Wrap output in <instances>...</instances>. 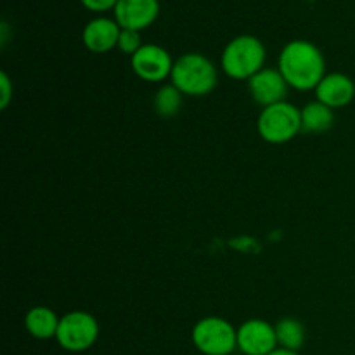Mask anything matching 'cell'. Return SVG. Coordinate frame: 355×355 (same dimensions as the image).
I'll use <instances>...</instances> for the list:
<instances>
[{
  "mask_svg": "<svg viewBox=\"0 0 355 355\" xmlns=\"http://www.w3.org/2000/svg\"><path fill=\"white\" fill-rule=\"evenodd\" d=\"M279 71L286 83L297 90H311L324 78V58L314 44L293 40L279 55Z\"/></svg>",
  "mask_w": 355,
  "mask_h": 355,
  "instance_id": "1",
  "label": "cell"
},
{
  "mask_svg": "<svg viewBox=\"0 0 355 355\" xmlns=\"http://www.w3.org/2000/svg\"><path fill=\"white\" fill-rule=\"evenodd\" d=\"M172 85L186 96H207L217 85V69L201 54H184L173 62Z\"/></svg>",
  "mask_w": 355,
  "mask_h": 355,
  "instance_id": "2",
  "label": "cell"
},
{
  "mask_svg": "<svg viewBox=\"0 0 355 355\" xmlns=\"http://www.w3.org/2000/svg\"><path fill=\"white\" fill-rule=\"evenodd\" d=\"M266 47L259 38L241 35L227 44L222 54V68L225 75L236 80H250L263 69Z\"/></svg>",
  "mask_w": 355,
  "mask_h": 355,
  "instance_id": "3",
  "label": "cell"
},
{
  "mask_svg": "<svg viewBox=\"0 0 355 355\" xmlns=\"http://www.w3.org/2000/svg\"><path fill=\"white\" fill-rule=\"evenodd\" d=\"M257 128L263 141L283 144L302 132V111L286 101L267 106L260 113Z\"/></svg>",
  "mask_w": 355,
  "mask_h": 355,
  "instance_id": "4",
  "label": "cell"
},
{
  "mask_svg": "<svg viewBox=\"0 0 355 355\" xmlns=\"http://www.w3.org/2000/svg\"><path fill=\"white\" fill-rule=\"evenodd\" d=\"M193 342L205 355H229L238 347V331L222 318H205L194 326Z\"/></svg>",
  "mask_w": 355,
  "mask_h": 355,
  "instance_id": "5",
  "label": "cell"
},
{
  "mask_svg": "<svg viewBox=\"0 0 355 355\" xmlns=\"http://www.w3.org/2000/svg\"><path fill=\"white\" fill-rule=\"evenodd\" d=\"M99 336L97 321L87 312H69L59 321L58 340L59 345L69 352H83L96 343Z\"/></svg>",
  "mask_w": 355,
  "mask_h": 355,
  "instance_id": "6",
  "label": "cell"
},
{
  "mask_svg": "<svg viewBox=\"0 0 355 355\" xmlns=\"http://www.w3.org/2000/svg\"><path fill=\"white\" fill-rule=\"evenodd\" d=\"M173 62L168 52L159 45H142L132 55V69L139 78L146 82H162L172 75Z\"/></svg>",
  "mask_w": 355,
  "mask_h": 355,
  "instance_id": "7",
  "label": "cell"
},
{
  "mask_svg": "<svg viewBox=\"0 0 355 355\" xmlns=\"http://www.w3.org/2000/svg\"><path fill=\"white\" fill-rule=\"evenodd\" d=\"M238 349L245 355H269L277 349L276 328L262 319H252L238 329Z\"/></svg>",
  "mask_w": 355,
  "mask_h": 355,
  "instance_id": "8",
  "label": "cell"
},
{
  "mask_svg": "<svg viewBox=\"0 0 355 355\" xmlns=\"http://www.w3.org/2000/svg\"><path fill=\"white\" fill-rule=\"evenodd\" d=\"M158 12V0H118L114 7L116 23L123 30H144L155 23Z\"/></svg>",
  "mask_w": 355,
  "mask_h": 355,
  "instance_id": "9",
  "label": "cell"
},
{
  "mask_svg": "<svg viewBox=\"0 0 355 355\" xmlns=\"http://www.w3.org/2000/svg\"><path fill=\"white\" fill-rule=\"evenodd\" d=\"M250 92L253 99L263 107L272 106V104L283 103L288 94V83L279 69L263 68L257 75H253L248 82Z\"/></svg>",
  "mask_w": 355,
  "mask_h": 355,
  "instance_id": "10",
  "label": "cell"
},
{
  "mask_svg": "<svg viewBox=\"0 0 355 355\" xmlns=\"http://www.w3.org/2000/svg\"><path fill=\"white\" fill-rule=\"evenodd\" d=\"M315 96L319 103L326 104L328 107H343L352 103L355 96V85L352 78H349L343 73H331L326 75L315 87Z\"/></svg>",
  "mask_w": 355,
  "mask_h": 355,
  "instance_id": "11",
  "label": "cell"
},
{
  "mask_svg": "<svg viewBox=\"0 0 355 355\" xmlns=\"http://www.w3.org/2000/svg\"><path fill=\"white\" fill-rule=\"evenodd\" d=\"M120 24L116 21H111L107 17H97L90 21L83 30V44L89 51L103 54L118 47V38H120Z\"/></svg>",
  "mask_w": 355,
  "mask_h": 355,
  "instance_id": "12",
  "label": "cell"
},
{
  "mask_svg": "<svg viewBox=\"0 0 355 355\" xmlns=\"http://www.w3.org/2000/svg\"><path fill=\"white\" fill-rule=\"evenodd\" d=\"M59 321L61 319L55 315V312H52L47 307H35L31 309L26 314L24 319V324L30 335H33L38 340H49L52 336L58 335Z\"/></svg>",
  "mask_w": 355,
  "mask_h": 355,
  "instance_id": "13",
  "label": "cell"
},
{
  "mask_svg": "<svg viewBox=\"0 0 355 355\" xmlns=\"http://www.w3.org/2000/svg\"><path fill=\"white\" fill-rule=\"evenodd\" d=\"M333 121H335L333 110L319 101L309 103L302 110V132H309V134L326 132L328 128H331Z\"/></svg>",
  "mask_w": 355,
  "mask_h": 355,
  "instance_id": "14",
  "label": "cell"
},
{
  "mask_svg": "<svg viewBox=\"0 0 355 355\" xmlns=\"http://www.w3.org/2000/svg\"><path fill=\"white\" fill-rule=\"evenodd\" d=\"M274 328H276L277 343L281 345V349L293 350V352L302 349L305 342V329L300 321L293 318H284Z\"/></svg>",
  "mask_w": 355,
  "mask_h": 355,
  "instance_id": "15",
  "label": "cell"
},
{
  "mask_svg": "<svg viewBox=\"0 0 355 355\" xmlns=\"http://www.w3.org/2000/svg\"><path fill=\"white\" fill-rule=\"evenodd\" d=\"M182 106V92L175 85H165L155 97V107L162 116H173Z\"/></svg>",
  "mask_w": 355,
  "mask_h": 355,
  "instance_id": "16",
  "label": "cell"
},
{
  "mask_svg": "<svg viewBox=\"0 0 355 355\" xmlns=\"http://www.w3.org/2000/svg\"><path fill=\"white\" fill-rule=\"evenodd\" d=\"M141 47L142 44H141V35H139V31L123 30V28H121L120 38H118V49H120L121 52H125V54L134 55Z\"/></svg>",
  "mask_w": 355,
  "mask_h": 355,
  "instance_id": "17",
  "label": "cell"
},
{
  "mask_svg": "<svg viewBox=\"0 0 355 355\" xmlns=\"http://www.w3.org/2000/svg\"><path fill=\"white\" fill-rule=\"evenodd\" d=\"M82 3L94 12H104V10L114 9L118 0H82Z\"/></svg>",
  "mask_w": 355,
  "mask_h": 355,
  "instance_id": "18",
  "label": "cell"
},
{
  "mask_svg": "<svg viewBox=\"0 0 355 355\" xmlns=\"http://www.w3.org/2000/svg\"><path fill=\"white\" fill-rule=\"evenodd\" d=\"M0 83H2V107H6L10 99V82L9 78H7L6 73L0 75Z\"/></svg>",
  "mask_w": 355,
  "mask_h": 355,
  "instance_id": "19",
  "label": "cell"
},
{
  "mask_svg": "<svg viewBox=\"0 0 355 355\" xmlns=\"http://www.w3.org/2000/svg\"><path fill=\"white\" fill-rule=\"evenodd\" d=\"M269 355H298L297 352H293V350H286V349H276L274 352H270Z\"/></svg>",
  "mask_w": 355,
  "mask_h": 355,
  "instance_id": "20",
  "label": "cell"
}]
</instances>
